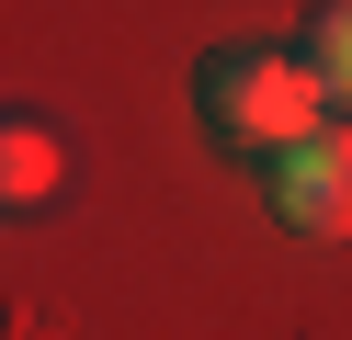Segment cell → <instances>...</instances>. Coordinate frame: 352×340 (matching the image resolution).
Here are the masks:
<instances>
[{
	"instance_id": "2",
	"label": "cell",
	"mask_w": 352,
	"mask_h": 340,
	"mask_svg": "<svg viewBox=\"0 0 352 340\" xmlns=\"http://www.w3.org/2000/svg\"><path fill=\"white\" fill-rule=\"evenodd\" d=\"M273 216L296 238H352V125H318L273 159Z\"/></svg>"
},
{
	"instance_id": "1",
	"label": "cell",
	"mask_w": 352,
	"mask_h": 340,
	"mask_svg": "<svg viewBox=\"0 0 352 340\" xmlns=\"http://www.w3.org/2000/svg\"><path fill=\"white\" fill-rule=\"evenodd\" d=\"M193 102H205L216 148L261 159V170H273L284 148H307V136L329 125V91H318V68H307V57H273V45H216V57L193 68Z\"/></svg>"
},
{
	"instance_id": "4",
	"label": "cell",
	"mask_w": 352,
	"mask_h": 340,
	"mask_svg": "<svg viewBox=\"0 0 352 340\" xmlns=\"http://www.w3.org/2000/svg\"><path fill=\"white\" fill-rule=\"evenodd\" d=\"M0 193H12V204H46L57 193V136L46 125H12V136H0Z\"/></svg>"
},
{
	"instance_id": "3",
	"label": "cell",
	"mask_w": 352,
	"mask_h": 340,
	"mask_svg": "<svg viewBox=\"0 0 352 340\" xmlns=\"http://www.w3.org/2000/svg\"><path fill=\"white\" fill-rule=\"evenodd\" d=\"M307 68H318V91L352 113V0H307V45H296Z\"/></svg>"
}]
</instances>
